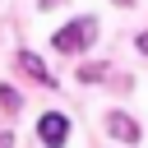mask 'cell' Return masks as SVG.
Wrapping results in <instances>:
<instances>
[{"instance_id": "3957f363", "label": "cell", "mask_w": 148, "mask_h": 148, "mask_svg": "<svg viewBox=\"0 0 148 148\" xmlns=\"http://www.w3.org/2000/svg\"><path fill=\"white\" fill-rule=\"evenodd\" d=\"M106 130H111L120 143H139V120H130V116H120V111L106 116Z\"/></svg>"}, {"instance_id": "277c9868", "label": "cell", "mask_w": 148, "mask_h": 148, "mask_svg": "<svg viewBox=\"0 0 148 148\" xmlns=\"http://www.w3.org/2000/svg\"><path fill=\"white\" fill-rule=\"evenodd\" d=\"M18 69H28V74H32L37 83H51V74H46V65H42V60H37L32 51H18Z\"/></svg>"}, {"instance_id": "7a4b0ae2", "label": "cell", "mask_w": 148, "mask_h": 148, "mask_svg": "<svg viewBox=\"0 0 148 148\" xmlns=\"http://www.w3.org/2000/svg\"><path fill=\"white\" fill-rule=\"evenodd\" d=\"M37 139H42L46 148H60V143L69 139V116H60V111L42 116V120H37Z\"/></svg>"}, {"instance_id": "5b68a950", "label": "cell", "mask_w": 148, "mask_h": 148, "mask_svg": "<svg viewBox=\"0 0 148 148\" xmlns=\"http://www.w3.org/2000/svg\"><path fill=\"white\" fill-rule=\"evenodd\" d=\"M79 79H83V83H102V79H106V65H83Z\"/></svg>"}, {"instance_id": "8992f818", "label": "cell", "mask_w": 148, "mask_h": 148, "mask_svg": "<svg viewBox=\"0 0 148 148\" xmlns=\"http://www.w3.org/2000/svg\"><path fill=\"white\" fill-rule=\"evenodd\" d=\"M0 102H5L9 111H14V106H18V92H14V88H0Z\"/></svg>"}, {"instance_id": "ba28073f", "label": "cell", "mask_w": 148, "mask_h": 148, "mask_svg": "<svg viewBox=\"0 0 148 148\" xmlns=\"http://www.w3.org/2000/svg\"><path fill=\"white\" fill-rule=\"evenodd\" d=\"M51 5H60V0H42V9H51Z\"/></svg>"}, {"instance_id": "9c48e42d", "label": "cell", "mask_w": 148, "mask_h": 148, "mask_svg": "<svg viewBox=\"0 0 148 148\" xmlns=\"http://www.w3.org/2000/svg\"><path fill=\"white\" fill-rule=\"evenodd\" d=\"M116 5H134V0H116Z\"/></svg>"}, {"instance_id": "52a82bcc", "label": "cell", "mask_w": 148, "mask_h": 148, "mask_svg": "<svg viewBox=\"0 0 148 148\" xmlns=\"http://www.w3.org/2000/svg\"><path fill=\"white\" fill-rule=\"evenodd\" d=\"M139 51H143V56H148V32H139Z\"/></svg>"}, {"instance_id": "6da1fadb", "label": "cell", "mask_w": 148, "mask_h": 148, "mask_svg": "<svg viewBox=\"0 0 148 148\" xmlns=\"http://www.w3.org/2000/svg\"><path fill=\"white\" fill-rule=\"evenodd\" d=\"M92 37H97V18H69L65 28H56V37H51V46L56 51H65V56H74V51H83V46H92Z\"/></svg>"}]
</instances>
